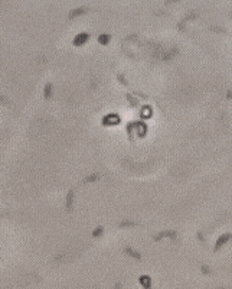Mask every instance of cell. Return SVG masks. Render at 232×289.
<instances>
[{"label": "cell", "instance_id": "cell-1", "mask_svg": "<svg viewBox=\"0 0 232 289\" xmlns=\"http://www.w3.org/2000/svg\"><path fill=\"white\" fill-rule=\"evenodd\" d=\"M140 283H141V286L144 289H150L151 288V279L147 276V275H143V276H140Z\"/></svg>", "mask_w": 232, "mask_h": 289}, {"label": "cell", "instance_id": "cell-2", "mask_svg": "<svg viewBox=\"0 0 232 289\" xmlns=\"http://www.w3.org/2000/svg\"><path fill=\"white\" fill-rule=\"evenodd\" d=\"M231 237V234H225V236H222L219 240H218V243H216V247H215V250H218V249L221 247L222 244H225V241H226L228 238Z\"/></svg>", "mask_w": 232, "mask_h": 289}, {"label": "cell", "instance_id": "cell-3", "mask_svg": "<svg viewBox=\"0 0 232 289\" xmlns=\"http://www.w3.org/2000/svg\"><path fill=\"white\" fill-rule=\"evenodd\" d=\"M126 253H128L130 256H133V257H136V259H140V253L136 252V250H133L131 247H126Z\"/></svg>", "mask_w": 232, "mask_h": 289}, {"label": "cell", "instance_id": "cell-4", "mask_svg": "<svg viewBox=\"0 0 232 289\" xmlns=\"http://www.w3.org/2000/svg\"><path fill=\"white\" fill-rule=\"evenodd\" d=\"M101 231H102V228H101V227H98V228H97V230H95V231H94V236H100V234H101Z\"/></svg>", "mask_w": 232, "mask_h": 289}, {"label": "cell", "instance_id": "cell-5", "mask_svg": "<svg viewBox=\"0 0 232 289\" xmlns=\"http://www.w3.org/2000/svg\"><path fill=\"white\" fill-rule=\"evenodd\" d=\"M116 289H121V285H120V283H117V285H116Z\"/></svg>", "mask_w": 232, "mask_h": 289}]
</instances>
